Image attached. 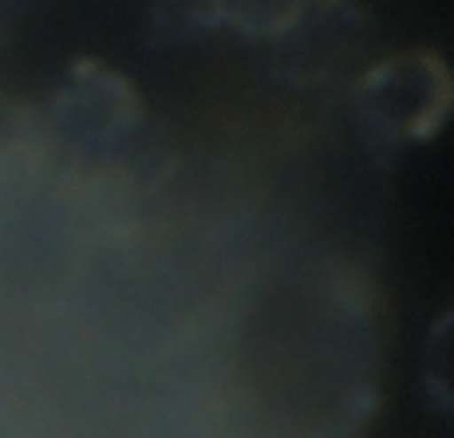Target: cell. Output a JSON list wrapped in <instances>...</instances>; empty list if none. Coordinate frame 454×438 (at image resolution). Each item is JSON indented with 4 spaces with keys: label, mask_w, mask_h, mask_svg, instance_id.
<instances>
[{
    "label": "cell",
    "mask_w": 454,
    "mask_h": 438,
    "mask_svg": "<svg viewBox=\"0 0 454 438\" xmlns=\"http://www.w3.org/2000/svg\"><path fill=\"white\" fill-rule=\"evenodd\" d=\"M56 119L87 146H119L138 130L143 107L123 75L103 67L99 59H80L56 95Z\"/></svg>",
    "instance_id": "2"
},
{
    "label": "cell",
    "mask_w": 454,
    "mask_h": 438,
    "mask_svg": "<svg viewBox=\"0 0 454 438\" xmlns=\"http://www.w3.org/2000/svg\"><path fill=\"white\" fill-rule=\"evenodd\" d=\"M423 383L434 407L454 411V309L431 324L423 344Z\"/></svg>",
    "instance_id": "3"
},
{
    "label": "cell",
    "mask_w": 454,
    "mask_h": 438,
    "mask_svg": "<svg viewBox=\"0 0 454 438\" xmlns=\"http://www.w3.org/2000/svg\"><path fill=\"white\" fill-rule=\"evenodd\" d=\"M352 111L380 162L439 138L454 119V67L434 48L375 59L352 83Z\"/></svg>",
    "instance_id": "1"
}]
</instances>
